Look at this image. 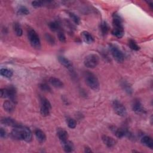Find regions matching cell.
<instances>
[{
	"label": "cell",
	"instance_id": "6da1fadb",
	"mask_svg": "<svg viewBox=\"0 0 153 153\" xmlns=\"http://www.w3.org/2000/svg\"><path fill=\"white\" fill-rule=\"evenodd\" d=\"M12 139L17 140H25L30 142L32 139V133L31 130L27 127L19 125L14 127L10 133Z\"/></svg>",
	"mask_w": 153,
	"mask_h": 153
},
{
	"label": "cell",
	"instance_id": "7a4b0ae2",
	"mask_svg": "<svg viewBox=\"0 0 153 153\" xmlns=\"http://www.w3.org/2000/svg\"><path fill=\"white\" fill-rule=\"evenodd\" d=\"M83 76L87 85L92 90L97 91L99 89L100 84L97 76L90 71H84Z\"/></svg>",
	"mask_w": 153,
	"mask_h": 153
},
{
	"label": "cell",
	"instance_id": "3957f363",
	"mask_svg": "<svg viewBox=\"0 0 153 153\" xmlns=\"http://www.w3.org/2000/svg\"><path fill=\"white\" fill-rule=\"evenodd\" d=\"M27 37H28L29 42L33 48L36 50L40 49L41 47L40 39L37 32L33 29L32 28L28 29Z\"/></svg>",
	"mask_w": 153,
	"mask_h": 153
},
{
	"label": "cell",
	"instance_id": "277c9868",
	"mask_svg": "<svg viewBox=\"0 0 153 153\" xmlns=\"http://www.w3.org/2000/svg\"><path fill=\"white\" fill-rule=\"evenodd\" d=\"M99 63V57L96 54H90L85 56L84 64L88 68H94L97 66Z\"/></svg>",
	"mask_w": 153,
	"mask_h": 153
},
{
	"label": "cell",
	"instance_id": "5b68a950",
	"mask_svg": "<svg viewBox=\"0 0 153 153\" xmlns=\"http://www.w3.org/2000/svg\"><path fill=\"white\" fill-rule=\"evenodd\" d=\"M110 130L118 138H122L123 137H127L129 139L133 138V134L125 127L118 128L112 126L110 127Z\"/></svg>",
	"mask_w": 153,
	"mask_h": 153
},
{
	"label": "cell",
	"instance_id": "8992f818",
	"mask_svg": "<svg viewBox=\"0 0 153 153\" xmlns=\"http://www.w3.org/2000/svg\"><path fill=\"white\" fill-rule=\"evenodd\" d=\"M41 101V107H40V113L43 117H47L50 114V111L51 109V105L50 101L44 97H40Z\"/></svg>",
	"mask_w": 153,
	"mask_h": 153
},
{
	"label": "cell",
	"instance_id": "52a82bcc",
	"mask_svg": "<svg viewBox=\"0 0 153 153\" xmlns=\"http://www.w3.org/2000/svg\"><path fill=\"white\" fill-rule=\"evenodd\" d=\"M109 50L111 53L114 57V59L118 62V63H123L124 59V54L122 51L118 48L117 46L114 44H111L109 45Z\"/></svg>",
	"mask_w": 153,
	"mask_h": 153
},
{
	"label": "cell",
	"instance_id": "ba28073f",
	"mask_svg": "<svg viewBox=\"0 0 153 153\" xmlns=\"http://www.w3.org/2000/svg\"><path fill=\"white\" fill-rule=\"evenodd\" d=\"M114 112L120 117H125L127 115V111L125 106L118 100H113L112 103Z\"/></svg>",
	"mask_w": 153,
	"mask_h": 153
},
{
	"label": "cell",
	"instance_id": "9c48e42d",
	"mask_svg": "<svg viewBox=\"0 0 153 153\" xmlns=\"http://www.w3.org/2000/svg\"><path fill=\"white\" fill-rule=\"evenodd\" d=\"M58 60L59 63L62 65L64 67L68 69L71 72H74V66L72 62L66 57L63 56H58Z\"/></svg>",
	"mask_w": 153,
	"mask_h": 153
},
{
	"label": "cell",
	"instance_id": "30bf717a",
	"mask_svg": "<svg viewBox=\"0 0 153 153\" xmlns=\"http://www.w3.org/2000/svg\"><path fill=\"white\" fill-rule=\"evenodd\" d=\"M7 98L15 104L17 102V90L15 87L10 85L7 87Z\"/></svg>",
	"mask_w": 153,
	"mask_h": 153
},
{
	"label": "cell",
	"instance_id": "8fae6325",
	"mask_svg": "<svg viewBox=\"0 0 153 153\" xmlns=\"http://www.w3.org/2000/svg\"><path fill=\"white\" fill-rule=\"evenodd\" d=\"M132 109L135 113H136L137 114H144L146 112V111L143 108L142 103L137 99H135L133 101V104H132Z\"/></svg>",
	"mask_w": 153,
	"mask_h": 153
},
{
	"label": "cell",
	"instance_id": "7c38bea8",
	"mask_svg": "<svg viewBox=\"0 0 153 153\" xmlns=\"http://www.w3.org/2000/svg\"><path fill=\"white\" fill-rule=\"evenodd\" d=\"M57 135L58 136V138L60 142L61 143H64L67 140H68V133L67 131H66L65 129L59 128L57 130Z\"/></svg>",
	"mask_w": 153,
	"mask_h": 153
},
{
	"label": "cell",
	"instance_id": "4fadbf2b",
	"mask_svg": "<svg viewBox=\"0 0 153 153\" xmlns=\"http://www.w3.org/2000/svg\"><path fill=\"white\" fill-rule=\"evenodd\" d=\"M1 123L7 126H11L13 127H15L19 126L20 124L14 119L10 118V117H4L1 119Z\"/></svg>",
	"mask_w": 153,
	"mask_h": 153
},
{
	"label": "cell",
	"instance_id": "5bb4252c",
	"mask_svg": "<svg viewBox=\"0 0 153 153\" xmlns=\"http://www.w3.org/2000/svg\"><path fill=\"white\" fill-rule=\"evenodd\" d=\"M102 140L103 143L108 148H112L116 144V140L114 138L107 135H102Z\"/></svg>",
	"mask_w": 153,
	"mask_h": 153
},
{
	"label": "cell",
	"instance_id": "9a60e30c",
	"mask_svg": "<svg viewBox=\"0 0 153 153\" xmlns=\"http://www.w3.org/2000/svg\"><path fill=\"white\" fill-rule=\"evenodd\" d=\"M81 33V37H82V38L83 41H84L85 43H87V44H92V43L94 42V39L93 36L92 35H91L90 32H88V31L84 30V31H82Z\"/></svg>",
	"mask_w": 153,
	"mask_h": 153
},
{
	"label": "cell",
	"instance_id": "2e32d148",
	"mask_svg": "<svg viewBox=\"0 0 153 153\" xmlns=\"http://www.w3.org/2000/svg\"><path fill=\"white\" fill-rule=\"evenodd\" d=\"M35 135L36 136V138L37 139V140L41 143H43L45 142L47 137L46 135L45 134V133L41 130V129L37 128L35 130Z\"/></svg>",
	"mask_w": 153,
	"mask_h": 153
},
{
	"label": "cell",
	"instance_id": "e0dca14e",
	"mask_svg": "<svg viewBox=\"0 0 153 153\" xmlns=\"http://www.w3.org/2000/svg\"><path fill=\"white\" fill-rule=\"evenodd\" d=\"M140 142L145 146H146L150 149L153 148V140L150 136H147V135L143 136L141 138Z\"/></svg>",
	"mask_w": 153,
	"mask_h": 153
},
{
	"label": "cell",
	"instance_id": "ac0fdd59",
	"mask_svg": "<svg viewBox=\"0 0 153 153\" xmlns=\"http://www.w3.org/2000/svg\"><path fill=\"white\" fill-rule=\"evenodd\" d=\"M49 82L54 87L56 88H63L64 86L63 82L59 78H56V77H50L49 78Z\"/></svg>",
	"mask_w": 153,
	"mask_h": 153
},
{
	"label": "cell",
	"instance_id": "d6986e66",
	"mask_svg": "<svg viewBox=\"0 0 153 153\" xmlns=\"http://www.w3.org/2000/svg\"><path fill=\"white\" fill-rule=\"evenodd\" d=\"M14 105L15 103H13V102H11L10 100H5L3 103V108L4 109L8 112V113H11L12 112L14 111Z\"/></svg>",
	"mask_w": 153,
	"mask_h": 153
},
{
	"label": "cell",
	"instance_id": "ffe728a7",
	"mask_svg": "<svg viewBox=\"0 0 153 153\" xmlns=\"http://www.w3.org/2000/svg\"><path fill=\"white\" fill-rule=\"evenodd\" d=\"M121 87L123 90L128 94H131L133 93V89L131 85L126 80H123L121 81Z\"/></svg>",
	"mask_w": 153,
	"mask_h": 153
},
{
	"label": "cell",
	"instance_id": "44dd1931",
	"mask_svg": "<svg viewBox=\"0 0 153 153\" xmlns=\"http://www.w3.org/2000/svg\"><path fill=\"white\" fill-rule=\"evenodd\" d=\"M61 144L62 145V147L64 151L66 152H71L74 149V146L73 143L69 140H67L66 142Z\"/></svg>",
	"mask_w": 153,
	"mask_h": 153
},
{
	"label": "cell",
	"instance_id": "7402d4cb",
	"mask_svg": "<svg viewBox=\"0 0 153 153\" xmlns=\"http://www.w3.org/2000/svg\"><path fill=\"white\" fill-rule=\"evenodd\" d=\"M111 33L117 38H121L124 34V27H114L111 31Z\"/></svg>",
	"mask_w": 153,
	"mask_h": 153
},
{
	"label": "cell",
	"instance_id": "603a6c76",
	"mask_svg": "<svg viewBox=\"0 0 153 153\" xmlns=\"http://www.w3.org/2000/svg\"><path fill=\"white\" fill-rule=\"evenodd\" d=\"M48 26L49 28L51 30L53 31V32H59L60 30H61L60 29V24L58 21H53V22H51L48 23Z\"/></svg>",
	"mask_w": 153,
	"mask_h": 153
},
{
	"label": "cell",
	"instance_id": "cb8c5ba5",
	"mask_svg": "<svg viewBox=\"0 0 153 153\" xmlns=\"http://www.w3.org/2000/svg\"><path fill=\"white\" fill-rule=\"evenodd\" d=\"M100 29L102 35L105 36L109 32V27L106 22H102L100 25Z\"/></svg>",
	"mask_w": 153,
	"mask_h": 153
},
{
	"label": "cell",
	"instance_id": "d4e9b609",
	"mask_svg": "<svg viewBox=\"0 0 153 153\" xmlns=\"http://www.w3.org/2000/svg\"><path fill=\"white\" fill-rule=\"evenodd\" d=\"M0 74L2 76L8 78H11L13 75V71L8 68H1L0 69Z\"/></svg>",
	"mask_w": 153,
	"mask_h": 153
},
{
	"label": "cell",
	"instance_id": "484cf974",
	"mask_svg": "<svg viewBox=\"0 0 153 153\" xmlns=\"http://www.w3.org/2000/svg\"><path fill=\"white\" fill-rule=\"evenodd\" d=\"M13 29L16 35L18 36H21L23 35V30L21 26L17 22H15L13 24Z\"/></svg>",
	"mask_w": 153,
	"mask_h": 153
},
{
	"label": "cell",
	"instance_id": "4316f807",
	"mask_svg": "<svg viewBox=\"0 0 153 153\" xmlns=\"http://www.w3.org/2000/svg\"><path fill=\"white\" fill-rule=\"evenodd\" d=\"M68 14L69 17L71 18V19L76 25H79V23H80V18L76 14H75L74 13L71 12V11H68Z\"/></svg>",
	"mask_w": 153,
	"mask_h": 153
},
{
	"label": "cell",
	"instance_id": "83f0119b",
	"mask_svg": "<svg viewBox=\"0 0 153 153\" xmlns=\"http://www.w3.org/2000/svg\"><path fill=\"white\" fill-rule=\"evenodd\" d=\"M129 47L134 51H138L140 50V47L137 45V44L136 42V41L132 39H130L128 40V42Z\"/></svg>",
	"mask_w": 153,
	"mask_h": 153
},
{
	"label": "cell",
	"instance_id": "f1b7e54d",
	"mask_svg": "<svg viewBox=\"0 0 153 153\" xmlns=\"http://www.w3.org/2000/svg\"><path fill=\"white\" fill-rule=\"evenodd\" d=\"M17 14L20 15H27L29 14V10L23 5H20L17 8Z\"/></svg>",
	"mask_w": 153,
	"mask_h": 153
},
{
	"label": "cell",
	"instance_id": "f546056e",
	"mask_svg": "<svg viewBox=\"0 0 153 153\" xmlns=\"http://www.w3.org/2000/svg\"><path fill=\"white\" fill-rule=\"evenodd\" d=\"M39 88H40V90H41L44 92H46V93H51V87L47 83L42 82V83L39 84Z\"/></svg>",
	"mask_w": 153,
	"mask_h": 153
},
{
	"label": "cell",
	"instance_id": "4dcf8cb0",
	"mask_svg": "<svg viewBox=\"0 0 153 153\" xmlns=\"http://www.w3.org/2000/svg\"><path fill=\"white\" fill-rule=\"evenodd\" d=\"M45 39L46 40V41L48 42V44H49L51 45H54L55 44V39L54 38L50 33H46L45 34Z\"/></svg>",
	"mask_w": 153,
	"mask_h": 153
},
{
	"label": "cell",
	"instance_id": "1f68e13d",
	"mask_svg": "<svg viewBox=\"0 0 153 153\" xmlns=\"http://www.w3.org/2000/svg\"><path fill=\"white\" fill-rule=\"evenodd\" d=\"M66 122L68 127L71 128H75L76 126V121L71 118H68L66 119Z\"/></svg>",
	"mask_w": 153,
	"mask_h": 153
},
{
	"label": "cell",
	"instance_id": "d6a6232c",
	"mask_svg": "<svg viewBox=\"0 0 153 153\" xmlns=\"http://www.w3.org/2000/svg\"><path fill=\"white\" fill-rule=\"evenodd\" d=\"M57 37L59 40L61 42H65L66 41V38L65 36V33L62 31L60 30L59 32H58L57 33Z\"/></svg>",
	"mask_w": 153,
	"mask_h": 153
},
{
	"label": "cell",
	"instance_id": "836d02e7",
	"mask_svg": "<svg viewBox=\"0 0 153 153\" xmlns=\"http://www.w3.org/2000/svg\"><path fill=\"white\" fill-rule=\"evenodd\" d=\"M1 97L2 98H7V88H2L0 90Z\"/></svg>",
	"mask_w": 153,
	"mask_h": 153
},
{
	"label": "cell",
	"instance_id": "e575fe53",
	"mask_svg": "<svg viewBox=\"0 0 153 153\" xmlns=\"http://www.w3.org/2000/svg\"><path fill=\"white\" fill-rule=\"evenodd\" d=\"M7 132L3 128H1V130H0V137L2 139H4L7 137Z\"/></svg>",
	"mask_w": 153,
	"mask_h": 153
},
{
	"label": "cell",
	"instance_id": "d590c367",
	"mask_svg": "<svg viewBox=\"0 0 153 153\" xmlns=\"http://www.w3.org/2000/svg\"><path fill=\"white\" fill-rule=\"evenodd\" d=\"M84 152H91L92 151L91 150V149L89 147L85 146V148H84Z\"/></svg>",
	"mask_w": 153,
	"mask_h": 153
},
{
	"label": "cell",
	"instance_id": "8d00e7d4",
	"mask_svg": "<svg viewBox=\"0 0 153 153\" xmlns=\"http://www.w3.org/2000/svg\"><path fill=\"white\" fill-rule=\"evenodd\" d=\"M147 3L149 4V5L151 7V8H152V6H153V4L151 1H149V2H147Z\"/></svg>",
	"mask_w": 153,
	"mask_h": 153
}]
</instances>
